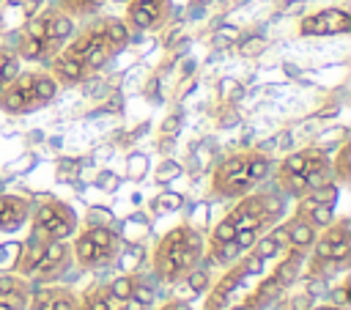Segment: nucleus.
<instances>
[{
  "mask_svg": "<svg viewBox=\"0 0 351 310\" xmlns=\"http://www.w3.org/2000/svg\"><path fill=\"white\" fill-rule=\"evenodd\" d=\"M77 230V214L60 200H47L33 214V233L44 239H66Z\"/></svg>",
  "mask_w": 351,
  "mask_h": 310,
  "instance_id": "obj_9",
  "label": "nucleus"
},
{
  "mask_svg": "<svg viewBox=\"0 0 351 310\" xmlns=\"http://www.w3.org/2000/svg\"><path fill=\"white\" fill-rule=\"evenodd\" d=\"M27 200L19 195H0V230H16L27 219Z\"/></svg>",
  "mask_w": 351,
  "mask_h": 310,
  "instance_id": "obj_15",
  "label": "nucleus"
},
{
  "mask_svg": "<svg viewBox=\"0 0 351 310\" xmlns=\"http://www.w3.org/2000/svg\"><path fill=\"white\" fill-rule=\"evenodd\" d=\"M132 285H134V277H129V274H121V277H115L112 283H110V294L112 296H118V299H129L132 296Z\"/></svg>",
  "mask_w": 351,
  "mask_h": 310,
  "instance_id": "obj_23",
  "label": "nucleus"
},
{
  "mask_svg": "<svg viewBox=\"0 0 351 310\" xmlns=\"http://www.w3.org/2000/svg\"><path fill=\"white\" fill-rule=\"evenodd\" d=\"M348 30H351V16L343 8H321V11L307 14L299 22L302 36H337Z\"/></svg>",
  "mask_w": 351,
  "mask_h": 310,
  "instance_id": "obj_12",
  "label": "nucleus"
},
{
  "mask_svg": "<svg viewBox=\"0 0 351 310\" xmlns=\"http://www.w3.org/2000/svg\"><path fill=\"white\" fill-rule=\"evenodd\" d=\"M41 3H44V0H19V5H22V11H25L27 16H30V14H36V11L41 8Z\"/></svg>",
  "mask_w": 351,
  "mask_h": 310,
  "instance_id": "obj_36",
  "label": "nucleus"
},
{
  "mask_svg": "<svg viewBox=\"0 0 351 310\" xmlns=\"http://www.w3.org/2000/svg\"><path fill=\"white\" fill-rule=\"evenodd\" d=\"M47 241H49V239L30 233V239L22 244V252H19V261H16L14 269H16L19 274H33L36 266H38V261H41V255H44V244H47Z\"/></svg>",
  "mask_w": 351,
  "mask_h": 310,
  "instance_id": "obj_17",
  "label": "nucleus"
},
{
  "mask_svg": "<svg viewBox=\"0 0 351 310\" xmlns=\"http://www.w3.org/2000/svg\"><path fill=\"white\" fill-rule=\"evenodd\" d=\"M148 305H143V302H137L134 296H129L126 302H123V310H145Z\"/></svg>",
  "mask_w": 351,
  "mask_h": 310,
  "instance_id": "obj_38",
  "label": "nucleus"
},
{
  "mask_svg": "<svg viewBox=\"0 0 351 310\" xmlns=\"http://www.w3.org/2000/svg\"><path fill=\"white\" fill-rule=\"evenodd\" d=\"M49 74L55 77L58 85H77V82H82V80L88 77L85 69H82L74 58H69L63 49L49 58Z\"/></svg>",
  "mask_w": 351,
  "mask_h": 310,
  "instance_id": "obj_14",
  "label": "nucleus"
},
{
  "mask_svg": "<svg viewBox=\"0 0 351 310\" xmlns=\"http://www.w3.org/2000/svg\"><path fill=\"white\" fill-rule=\"evenodd\" d=\"M71 33H74V16H69L58 5L38 8L36 14L27 16L25 27L19 30L14 52L19 55V60H49L52 55L60 52V47L71 38Z\"/></svg>",
  "mask_w": 351,
  "mask_h": 310,
  "instance_id": "obj_1",
  "label": "nucleus"
},
{
  "mask_svg": "<svg viewBox=\"0 0 351 310\" xmlns=\"http://www.w3.org/2000/svg\"><path fill=\"white\" fill-rule=\"evenodd\" d=\"M189 288L192 291H206L208 288V277H206V272H189Z\"/></svg>",
  "mask_w": 351,
  "mask_h": 310,
  "instance_id": "obj_32",
  "label": "nucleus"
},
{
  "mask_svg": "<svg viewBox=\"0 0 351 310\" xmlns=\"http://www.w3.org/2000/svg\"><path fill=\"white\" fill-rule=\"evenodd\" d=\"M326 294H329V299H332V307H346V305H348V285L329 288Z\"/></svg>",
  "mask_w": 351,
  "mask_h": 310,
  "instance_id": "obj_31",
  "label": "nucleus"
},
{
  "mask_svg": "<svg viewBox=\"0 0 351 310\" xmlns=\"http://www.w3.org/2000/svg\"><path fill=\"white\" fill-rule=\"evenodd\" d=\"M200 250H203L200 233H195L189 225H178L159 241L156 255H154V269L162 280L176 283L197 266Z\"/></svg>",
  "mask_w": 351,
  "mask_h": 310,
  "instance_id": "obj_3",
  "label": "nucleus"
},
{
  "mask_svg": "<svg viewBox=\"0 0 351 310\" xmlns=\"http://www.w3.org/2000/svg\"><path fill=\"white\" fill-rule=\"evenodd\" d=\"M326 291H329V285H326L321 277H313V283L307 285V294H310V296H313V294H326Z\"/></svg>",
  "mask_w": 351,
  "mask_h": 310,
  "instance_id": "obj_34",
  "label": "nucleus"
},
{
  "mask_svg": "<svg viewBox=\"0 0 351 310\" xmlns=\"http://www.w3.org/2000/svg\"><path fill=\"white\" fill-rule=\"evenodd\" d=\"M282 208V200L277 195H241V200L228 211L230 225L239 230H261L263 225H269Z\"/></svg>",
  "mask_w": 351,
  "mask_h": 310,
  "instance_id": "obj_7",
  "label": "nucleus"
},
{
  "mask_svg": "<svg viewBox=\"0 0 351 310\" xmlns=\"http://www.w3.org/2000/svg\"><path fill=\"white\" fill-rule=\"evenodd\" d=\"M236 239V228L230 225V219L225 217L217 228H214V233H211V241H217V244H222V241H233Z\"/></svg>",
  "mask_w": 351,
  "mask_h": 310,
  "instance_id": "obj_26",
  "label": "nucleus"
},
{
  "mask_svg": "<svg viewBox=\"0 0 351 310\" xmlns=\"http://www.w3.org/2000/svg\"><path fill=\"white\" fill-rule=\"evenodd\" d=\"M277 173L280 176H299V178L307 181L310 189H315V187H321V184H326L332 178V159H329V154L324 148L307 145L302 151L288 154L280 162Z\"/></svg>",
  "mask_w": 351,
  "mask_h": 310,
  "instance_id": "obj_6",
  "label": "nucleus"
},
{
  "mask_svg": "<svg viewBox=\"0 0 351 310\" xmlns=\"http://www.w3.org/2000/svg\"><path fill=\"white\" fill-rule=\"evenodd\" d=\"M66 266H69V244H66V239H49L44 244V255H41V261H38L33 274L41 277V280H49V277H58Z\"/></svg>",
  "mask_w": 351,
  "mask_h": 310,
  "instance_id": "obj_13",
  "label": "nucleus"
},
{
  "mask_svg": "<svg viewBox=\"0 0 351 310\" xmlns=\"http://www.w3.org/2000/svg\"><path fill=\"white\" fill-rule=\"evenodd\" d=\"M0 3H5V0H0Z\"/></svg>",
  "mask_w": 351,
  "mask_h": 310,
  "instance_id": "obj_42",
  "label": "nucleus"
},
{
  "mask_svg": "<svg viewBox=\"0 0 351 310\" xmlns=\"http://www.w3.org/2000/svg\"><path fill=\"white\" fill-rule=\"evenodd\" d=\"M82 310H107V288H93L90 294H85Z\"/></svg>",
  "mask_w": 351,
  "mask_h": 310,
  "instance_id": "obj_24",
  "label": "nucleus"
},
{
  "mask_svg": "<svg viewBox=\"0 0 351 310\" xmlns=\"http://www.w3.org/2000/svg\"><path fill=\"white\" fill-rule=\"evenodd\" d=\"M313 244H315V258L318 261H329L332 269H343L346 266V258L351 252L348 219H340V222L326 225V233L318 241H313Z\"/></svg>",
  "mask_w": 351,
  "mask_h": 310,
  "instance_id": "obj_10",
  "label": "nucleus"
},
{
  "mask_svg": "<svg viewBox=\"0 0 351 310\" xmlns=\"http://www.w3.org/2000/svg\"><path fill=\"white\" fill-rule=\"evenodd\" d=\"M277 250H280V244H277V239H274L271 233H269V236H263L261 241L255 239V255H261L263 261H266V258H271Z\"/></svg>",
  "mask_w": 351,
  "mask_h": 310,
  "instance_id": "obj_27",
  "label": "nucleus"
},
{
  "mask_svg": "<svg viewBox=\"0 0 351 310\" xmlns=\"http://www.w3.org/2000/svg\"><path fill=\"white\" fill-rule=\"evenodd\" d=\"M52 310H77V299L66 288H52Z\"/></svg>",
  "mask_w": 351,
  "mask_h": 310,
  "instance_id": "obj_22",
  "label": "nucleus"
},
{
  "mask_svg": "<svg viewBox=\"0 0 351 310\" xmlns=\"http://www.w3.org/2000/svg\"><path fill=\"white\" fill-rule=\"evenodd\" d=\"M60 49H63L69 58H74V60L85 69V74L99 71L112 55L121 52V49L115 47V41L110 38V33H107V16L88 22V25H85L71 41H66Z\"/></svg>",
  "mask_w": 351,
  "mask_h": 310,
  "instance_id": "obj_5",
  "label": "nucleus"
},
{
  "mask_svg": "<svg viewBox=\"0 0 351 310\" xmlns=\"http://www.w3.org/2000/svg\"><path fill=\"white\" fill-rule=\"evenodd\" d=\"M299 263H302V252L293 247V255H291L285 263H280V266H277V272H274V280H277L280 285H288V283H293V280H296V272H299Z\"/></svg>",
  "mask_w": 351,
  "mask_h": 310,
  "instance_id": "obj_21",
  "label": "nucleus"
},
{
  "mask_svg": "<svg viewBox=\"0 0 351 310\" xmlns=\"http://www.w3.org/2000/svg\"><path fill=\"white\" fill-rule=\"evenodd\" d=\"M55 93H58V82L49 71L19 69V74L5 88H0V110H5L8 115H25L49 104Z\"/></svg>",
  "mask_w": 351,
  "mask_h": 310,
  "instance_id": "obj_4",
  "label": "nucleus"
},
{
  "mask_svg": "<svg viewBox=\"0 0 351 310\" xmlns=\"http://www.w3.org/2000/svg\"><path fill=\"white\" fill-rule=\"evenodd\" d=\"M115 252H118V236L104 225L85 228L74 241V255H77L80 266H85V269L110 263L115 258Z\"/></svg>",
  "mask_w": 351,
  "mask_h": 310,
  "instance_id": "obj_8",
  "label": "nucleus"
},
{
  "mask_svg": "<svg viewBox=\"0 0 351 310\" xmlns=\"http://www.w3.org/2000/svg\"><path fill=\"white\" fill-rule=\"evenodd\" d=\"M170 16V0H129L126 3V27L129 30H156Z\"/></svg>",
  "mask_w": 351,
  "mask_h": 310,
  "instance_id": "obj_11",
  "label": "nucleus"
},
{
  "mask_svg": "<svg viewBox=\"0 0 351 310\" xmlns=\"http://www.w3.org/2000/svg\"><path fill=\"white\" fill-rule=\"evenodd\" d=\"M285 233H288V244H293L296 250H304L315 241V228L299 214L291 222H285Z\"/></svg>",
  "mask_w": 351,
  "mask_h": 310,
  "instance_id": "obj_18",
  "label": "nucleus"
},
{
  "mask_svg": "<svg viewBox=\"0 0 351 310\" xmlns=\"http://www.w3.org/2000/svg\"><path fill=\"white\" fill-rule=\"evenodd\" d=\"M19 74V55L8 47H0V88H5Z\"/></svg>",
  "mask_w": 351,
  "mask_h": 310,
  "instance_id": "obj_19",
  "label": "nucleus"
},
{
  "mask_svg": "<svg viewBox=\"0 0 351 310\" xmlns=\"http://www.w3.org/2000/svg\"><path fill=\"white\" fill-rule=\"evenodd\" d=\"M159 310H189V305H184V302H167V305L159 307Z\"/></svg>",
  "mask_w": 351,
  "mask_h": 310,
  "instance_id": "obj_39",
  "label": "nucleus"
},
{
  "mask_svg": "<svg viewBox=\"0 0 351 310\" xmlns=\"http://www.w3.org/2000/svg\"><path fill=\"white\" fill-rule=\"evenodd\" d=\"M233 310H252V305H236Z\"/></svg>",
  "mask_w": 351,
  "mask_h": 310,
  "instance_id": "obj_40",
  "label": "nucleus"
},
{
  "mask_svg": "<svg viewBox=\"0 0 351 310\" xmlns=\"http://www.w3.org/2000/svg\"><path fill=\"white\" fill-rule=\"evenodd\" d=\"M310 302H313L310 294H307V296H296V299H293V310H310V307H313Z\"/></svg>",
  "mask_w": 351,
  "mask_h": 310,
  "instance_id": "obj_37",
  "label": "nucleus"
},
{
  "mask_svg": "<svg viewBox=\"0 0 351 310\" xmlns=\"http://www.w3.org/2000/svg\"><path fill=\"white\" fill-rule=\"evenodd\" d=\"M132 296H134L137 302H143V305H151V302H154V288H151L145 280L134 277V285H132Z\"/></svg>",
  "mask_w": 351,
  "mask_h": 310,
  "instance_id": "obj_28",
  "label": "nucleus"
},
{
  "mask_svg": "<svg viewBox=\"0 0 351 310\" xmlns=\"http://www.w3.org/2000/svg\"><path fill=\"white\" fill-rule=\"evenodd\" d=\"M27 310H52V288L38 291V294L33 296V302L27 305Z\"/></svg>",
  "mask_w": 351,
  "mask_h": 310,
  "instance_id": "obj_30",
  "label": "nucleus"
},
{
  "mask_svg": "<svg viewBox=\"0 0 351 310\" xmlns=\"http://www.w3.org/2000/svg\"><path fill=\"white\" fill-rule=\"evenodd\" d=\"M27 285L19 277H0V310H25Z\"/></svg>",
  "mask_w": 351,
  "mask_h": 310,
  "instance_id": "obj_16",
  "label": "nucleus"
},
{
  "mask_svg": "<svg viewBox=\"0 0 351 310\" xmlns=\"http://www.w3.org/2000/svg\"><path fill=\"white\" fill-rule=\"evenodd\" d=\"M244 274H261L263 272V258L261 255H255V252H250L247 258H241V266H239Z\"/></svg>",
  "mask_w": 351,
  "mask_h": 310,
  "instance_id": "obj_29",
  "label": "nucleus"
},
{
  "mask_svg": "<svg viewBox=\"0 0 351 310\" xmlns=\"http://www.w3.org/2000/svg\"><path fill=\"white\" fill-rule=\"evenodd\" d=\"M271 170V159L263 151H241L222 159L211 176V189L219 198H241L255 189Z\"/></svg>",
  "mask_w": 351,
  "mask_h": 310,
  "instance_id": "obj_2",
  "label": "nucleus"
},
{
  "mask_svg": "<svg viewBox=\"0 0 351 310\" xmlns=\"http://www.w3.org/2000/svg\"><path fill=\"white\" fill-rule=\"evenodd\" d=\"M107 0H58V8H63L69 16H90L96 14Z\"/></svg>",
  "mask_w": 351,
  "mask_h": 310,
  "instance_id": "obj_20",
  "label": "nucleus"
},
{
  "mask_svg": "<svg viewBox=\"0 0 351 310\" xmlns=\"http://www.w3.org/2000/svg\"><path fill=\"white\" fill-rule=\"evenodd\" d=\"M140 261H143V250H140V247H134V250H129V252H126V261H123V263L134 269Z\"/></svg>",
  "mask_w": 351,
  "mask_h": 310,
  "instance_id": "obj_35",
  "label": "nucleus"
},
{
  "mask_svg": "<svg viewBox=\"0 0 351 310\" xmlns=\"http://www.w3.org/2000/svg\"><path fill=\"white\" fill-rule=\"evenodd\" d=\"M348 143L337 151V156H335V162H332V173H337V178L340 181H348Z\"/></svg>",
  "mask_w": 351,
  "mask_h": 310,
  "instance_id": "obj_25",
  "label": "nucleus"
},
{
  "mask_svg": "<svg viewBox=\"0 0 351 310\" xmlns=\"http://www.w3.org/2000/svg\"><path fill=\"white\" fill-rule=\"evenodd\" d=\"M280 288H282V285L271 277V280H266V285H261V291H258V294H261L263 299H271V296H277V294H280Z\"/></svg>",
  "mask_w": 351,
  "mask_h": 310,
  "instance_id": "obj_33",
  "label": "nucleus"
},
{
  "mask_svg": "<svg viewBox=\"0 0 351 310\" xmlns=\"http://www.w3.org/2000/svg\"><path fill=\"white\" fill-rule=\"evenodd\" d=\"M315 310H337V307H332V305H324V307H315Z\"/></svg>",
  "mask_w": 351,
  "mask_h": 310,
  "instance_id": "obj_41",
  "label": "nucleus"
}]
</instances>
